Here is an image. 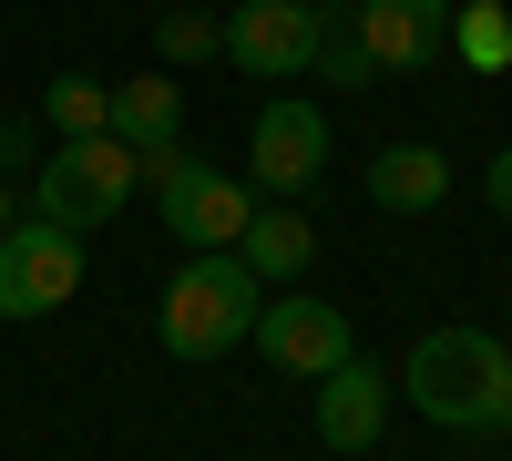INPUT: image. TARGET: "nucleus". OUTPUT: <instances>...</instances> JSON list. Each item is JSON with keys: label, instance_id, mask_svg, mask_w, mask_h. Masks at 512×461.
<instances>
[{"label": "nucleus", "instance_id": "obj_1", "mask_svg": "<svg viewBox=\"0 0 512 461\" xmlns=\"http://www.w3.org/2000/svg\"><path fill=\"white\" fill-rule=\"evenodd\" d=\"M410 410L441 431H502L512 421V349L492 328H431L410 349Z\"/></svg>", "mask_w": 512, "mask_h": 461}, {"label": "nucleus", "instance_id": "obj_2", "mask_svg": "<svg viewBox=\"0 0 512 461\" xmlns=\"http://www.w3.org/2000/svg\"><path fill=\"white\" fill-rule=\"evenodd\" d=\"M256 308H267V287H256V267L236 257V246H205V257L175 267V287H164V349L175 359H226L236 339H256Z\"/></svg>", "mask_w": 512, "mask_h": 461}, {"label": "nucleus", "instance_id": "obj_3", "mask_svg": "<svg viewBox=\"0 0 512 461\" xmlns=\"http://www.w3.org/2000/svg\"><path fill=\"white\" fill-rule=\"evenodd\" d=\"M134 175H144V154H134V144L82 134V144H62V154H41L31 216H41V226H62V236H93V226H113V205L134 195Z\"/></svg>", "mask_w": 512, "mask_h": 461}, {"label": "nucleus", "instance_id": "obj_4", "mask_svg": "<svg viewBox=\"0 0 512 461\" xmlns=\"http://www.w3.org/2000/svg\"><path fill=\"white\" fill-rule=\"evenodd\" d=\"M144 175H154V195H164V236H185L195 257H205V246H236L246 216H256L246 185L216 175V164H195V154H164V164H144Z\"/></svg>", "mask_w": 512, "mask_h": 461}, {"label": "nucleus", "instance_id": "obj_5", "mask_svg": "<svg viewBox=\"0 0 512 461\" xmlns=\"http://www.w3.org/2000/svg\"><path fill=\"white\" fill-rule=\"evenodd\" d=\"M318 41H328V11H308V0H246L216 21V52L236 72H318Z\"/></svg>", "mask_w": 512, "mask_h": 461}, {"label": "nucleus", "instance_id": "obj_6", "mask_svg": "<svg viewBox=\"0 0 512 461\" xmlns=\"http://www.w3.org/2000/svg\"><path fill=\"white\" fill-rule=\"evenodd\" d=\"M72 287H82V236L41 226V216L0 236V318H52Z\"/></svg>", "mask_w": 512, "mask_h": 461}, {"label": "nucleus", "instance_id": "obj_7", "mask_svg": "<svg viewBox=\"0 0 512 461\" xmlns=\"http://www.w3.org/2000/svg\"><path fill=\"white\" fill-rule=\"evenodd\" d=\"M256 349H267L287 380H328L338 359H359L349 318H338L328 298H267V308H256Z\"/></svg>", "mask_w": 512, "mask_h": 461}, {"label": "nucleus", "instance_id": "obj_8", "mask_svg": "<svg viewBox=\"0 0 512 461\" xmlns=\"http://www.w3.org/2000/svg\"><path fill=\"white\" fill-rule=\"evenodd\" d=\"M318 164H328V113H318V103H267V113H256V134H246V175L267 185V195L318 185Z\"/></svg>", "mask_w": 512, "mask_h": 461}, {"label": "nucleus", "instance_id": "obj_9", "mask_svg": "<svg viewBox=\"0 0 512 461\" xmlns=\"http://www.w3.org/2000/svg\"><path fill=\"white\" fill-rule=\"evenodd\" d=\"M349 31L369 41L379 72H431L451 52V0H359Z\"/></svg>", "mask_w": 512, "mask_h": 461}, {"label": "nucleus", "instance_id": "obj_10", "mask_svg": "<svg viewBox=\"0 0 512 461\" xmlns=\"http://www.w3.org/2000/svg\"><path fill=\"white\" fill-rule=\"evenodd\" d=\"M379 421H390V380H379L369 359H338L328 380H318V441L328 451H369Z\"/></svg>", "mask_w": 512, "mask_h": 461}, {"label": "nucleus", "instance_id": "obj_11", "mask_svg": "<svg viewBox=\"0 0 512 461\" xmlns=\"http://www.w3.org/2000/svg\"><path fill=\"white\" fill-rule=\"evenodd\" d=\"M185 134V93H175V72H134V82H113V144H134L144 164H164Z\"/></svg>", "mask_w": 512, "mask_h": 461}, {"label": "nucleus", "instance_id": "obj_12", "mask_svg": "<svg viewBox=\"0 0 512 461\" xmlns=\"http://www.w3.org/2000/svg\"><path fill=\"white\" fill-rule=\"evenodd\" d=\"M451 195V154L441 144H379L369 154V205H390V216H431Z\"/></svg>", "mask_w": 512, "mask_h": 461}, {"label": "nucleus", "instance_id": "obj_13", "mask_svg": "<svg viewBox=\"0 0 512 461\" xmlns=\"http://www.w3.org/2000/svg\"><path fill=\"white\" fill-rule=\"evenodd\" d=\"M236 257L256 267V287H277V277H297V267L318 257V226L297 216V205H256L246 236H236Z\"/></svg>", "mask_w": 512, "mask_h": 461}, {"label": "nucleus", "instance_id": "obj_14", "mask_svg": "<svg viewBox=\"0 0 512 461\" xmlns=\"http://www.w3.org/2000/svg\"><path fill=\"white\" fill-rule=\"evenodd\" d=\"M41 113H52V134H62V144L113 134V93H103V82H82V72H62L52 93H41Z\"/></svg>", "mask_w": 512, "mask_h": 461}, {"label": "nucleus", "instance_id": "obj_15", "mask_svg": "<svg viewBox=\"0 0 512 461\" xmlns=\"http://www.w3.org/2000/svg\"><path fill=\"white\" fill-rule=\"evenodd\" d=\"M451 52L472 62V72H502V62H512V21H502V0H472V11H451Z\"/></svg>", "mask_w": 512, "mask_h": 461}, {"label": "nucleus", "instance_id": "obj_16", "mask_svg": "<svg viewBox=\"0 0 512 461\" xmlns=\"http://www.w3.org/2000/svg\"><path fill=\"white\" fill-rule=\"evenodd\" d=\"M318 72L338 82V93H369V82H379V62H369V41H359L349 21H328V41H318Z\"/></svg>", "mask_w": 512, "mask_h": 461}, {"label": "nucleus", "instance_id": "obj_17", "mask_svg": "<svg viewBox=\"0 0 512 461\" xmlns=\"http://www.w3.org/2000/svg\"><path fill=\"white\" fill-rule=\"evenodd\" d=\"M154 52L164 62H205V52H216V21H205V11H164L154 21Z\"/></svg>", "mask_w": 512, "mask_h": 461}, {"label": "nucleus", "instance_id": "obj_18", "mask_svg": "<svg viewBox=\"0 0 512 461\" xmlns=\"http://www.w3.org/2000/svg\"><path fill=\"white\" fill-rule=\"evenodd\" d=\"M492 216H502V226H512V144H502V154H492Z\"/></svg>", "mask_w": 512, "mask_h": 461}, {"label": "nucleus", "instance_id": "obj_19", "mask_svg": "<svg viewBox=\"0 0 512 461\" xmlns=\"http://www.w3.org/2000/svg\"><path fill=\"white\" fill-rule=\"evenodd\" d=\"M11 226H21V216H11V185H0V236H11Z\"/></svg>", "mask_w": 512, "mask_h": 461}, {"label": "nucleus", "instance_id": "obj_20", "mask_svg": "<svg viewBox=\"0 0 512 461\" xmlns=\"http://www.w3.org/2000/svg\"><path fill=\"white\" fill-rule=\"evenodd\" d=\"M308 11H328V0H308Z\"/></svg>", "mask_w": 512, "mask_h": 461}]
</instances>
